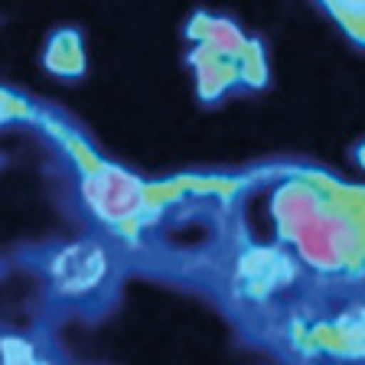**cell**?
<instances>
[{
    "label": "cell",
    "mask_w": 365,
    "mask_h": 365,
    "mask_svg": "<svg viewBox=\"0 0 365 365\" xmlns=\"http://www.w3.org/2000/svg\"><path fill=\"white\" fill-rule=\"evenodd\" d=\"M281 225L297 238L304 258L317 267H339L356 248V228L346 215L333 212L310 190H287L277 202Z\"/></svg>",
    "instance_id": "obj_1"
},
{
    "label": "cell",
    "mask_w": 365,
    "mask_h": 365,
    "mask_svg": "<svg viewBox=\"0 0 365 365\" xmlns=\"http://www.w3.org/2000/svg\"><path fill=\"white\" fill-rule=\"evenodd\" d=\"M101 274H105V255L95 245H76V248L62 251V258L56 261V281L68 294L95 287Z\"/></svg>",
    "instance_id": "obj_3"
},
{
    "label": "cell",
    "mask_w": 365,
    "mask_h": 365,
    "mask_svg": "<svg viewBox=\"0 0 365 365\" xmlns=\"http://www.w3.org/2000/svg\"><path fill=\"white\" fill-rule=\"evenodd\" d=\"M85 196L95 205V212L105 215L111 222L130 219V215L144 205V190L134 176L121 173V170H101L85 182Z\"/></svg>",
    "instance_id": "obj_2"
}]
</instances>
